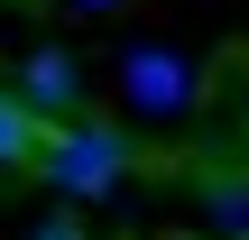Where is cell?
<instances>
[{"instance_id": "1", "label": "cell", "mask_w": 249, "mask_h": 240, "mask_svg": "<svg viewBox=\"0 0 249 240\" xmlns=\"http://www.w3.org/2000/svg\"><path fill=\"white\" fill-rule=\"evenodd\" d=\"M37 176L46 185H65V194H111L120 176H129V129H111V120H46V148H37Z\"/></svg>"}, {"instance_id": "2", "label": "cell", "mask_w": 249, "mask_h": 240, "mask_svg": "<svg viewBox=\"0 0 249 240\" xmlns=\"http://www.w3.org/2000/svg\"><path fill=\"white\" fill-rule=\"evenodd\" d=\"M120 102L148 111V120H185L194 111V65L166 55V46H129L120 55Z\"/></svg>"}, {"instance_id": "3", "label": "cell", "mask_w": 249, "mask_h": 240, "mask_svg": "<svg viewBox=\"0 0 249 240\" xmlns=\"http://www.w3.org/2000/svg\"><path fill=\"white\" fill-rule=\"evenodd\" d=\"M18 92H28L37 111H55V120H65V111L83 102V74H74V55H55V46H37V55L18 65Z\"/></svg>"}, {"instance_id": "4", "label": "cell", "mask_w": 249, "mask_h": 240, "mask_svg": "<svg viewBox=\"0 0 249 240\" xmlns=\"http://www.w3.org/2000/svg\"><path fill=\"white\" fill-rule=\"evenodd\" d=\"M37 148H46V111L28 92H0V166H37Z\"/></svg>"}, {"instance_id": "5", "label": "cell", "mask_w": 249, "mask_h": 240, "mask_svg": "<svg viewBox=\"0 0 249 240\" xmlns=\"http://www.w3.org/2000/svg\"><path fill=\"white\" fill-rule=\"evenodd\" d=\"M37 240H83V231H74V222H46V231H37Z\"/></svg>"}]
</instances>
